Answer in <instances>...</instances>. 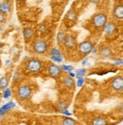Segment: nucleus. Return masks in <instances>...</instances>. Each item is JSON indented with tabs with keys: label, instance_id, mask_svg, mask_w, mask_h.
I'll use <instances>...</instances> for the list:
<instances>
[{
	"label": "nucleus",
	"instance_id": "39448f33",
	"mask_svg": "<svg viewBox=\"0 0 123 125\" xmlns=\"http://www.w3.org/2000/svg\"><path fill=\"white\" fill-rule=\"evenodd\" d=\"M48 45L43 40H37L34 44V50L38 54H43L46 52Z\"/></svg>",
	"mask_w": 123,
	"mask_h": 125
},
{
	"label": "nucleus",
	"instance_id": "7c9ffc66",
	"mask_svg": "<svg viewBox=\"0 0 123 125\" xmlns=\"http://www.w3.org/2000/svg\"><path fill=\"white\" fill-rule=\"evenodd\" d=\"M68 73H69V75H70L71 77H75V73H72L71 71H68Z\"/></svg>",
	"mask_w": 123,
	"mask_h": 125
},
{
	"label": "nucleus",
	"instance_id": "a878e982",
	"mask_svg": "<svg viewBox=\"0 0 123 125\" xmlns=\"http://www.w3.org/2000/svg\"><path fill=\"white\" fill-rule=\"evenodd\" d=\"M84 83V79L83 77L78 78V81H77V86H78V87H81V86H83Z\"/></svg>",
	"mask_w": 123,
	"mask_h": 125
},
{
	"label": "nucleus",
	"instance_id": "f8f14e48",
	"mask_svg": "<svg viewBox=\"0 0 123 125\" xmlns=\"http://www.w3.org/2000/svg\"><path fill=\"white\" fill-rule=\"evenodd\" d=\"M112 55V51L109 47H103L102 49H101L100 52V56L103 59H106V58H109Z\"/></svg>",
	"mask_w": 123,
	"mask_h": 125
},
{
	"label": "nucleus",
	"instance_id": "f03ea898",
	"mask_svg": "<svg viewBox=\"0 0 123 125\" xmlns=\"http://www.w3.org/2000/svg\"><path fill=\"white\" fill-rule=\"evenodd\" d=\"M27 68L32 73L39 72L42 68V62L37 58H32L27 62Z\"/></svg>",
	"mask_w": 123,
	"mask_h": 125
},
{
	"label": "nucleus",
	"instance_id": "2eb2a0df",
	"mask_svg": "<svg viewBox=\"0 0 123 125\" xmlns=\"http://www.w3.org/2000/svg\"><path fill=\"white\" fill-rule=\"evenodd\" d=\"M106 124H107L106 120L102 117H97L93 119L92 121V124L93 125H105Z\"/></svg>",
	"mask_w": 123,
	"mask_h": 125
},
{
	"label": "nucleus",
	"instance_id": "5701e85b",
	"mask_svg": "<svg viewBox=\"0 0 123 125\" xmlns=\"http://www.w3.org/2000/svg\"><path fill=\"white\" fill-rule=\"evenodd\" d=\"M61 68L66 71H71L74 69L73 66H71V65H62Z\"/></svg>",
	"mask_w": 123,
	"mask_h": 125
},
{
	"label": "nucleus",
	"instance_id": "6e6552de",
	"mask_svg": "<svg viewBox=\"0 0 123 125\" xmlns=\"http://www.w3.org/2000/svg\"><path fill=\"white\" fill-rule=\"evenodd\" d=\"M113 16L118 20H122L123 18V5L122 4L117 5L113 9Z\"/></svg>",
	"mask_w": 123,
	"mask_h": 125
},
{
	"label": "nucleus",
	"instance_id": "0eeeda50",
	"mask_svg": "<svg viewBox=\"0 0 123 125\" xmlns=\"http://www.w3.org/2000/svg\"><path fill=\"white\" fill-rule=\"evenodd\" d=\"M48 72L51 77H57L60 76L62 71H61V68L59 67L58 65H56L55 64H49L48 67Z\"/></svg>",
	"mask_w": 123,
	"mask_h": 125
},
{
	"label": "nucleus",
	"instance_id": "dca6fc26",
	"mask_svg": "<svg viewBox=\"0 0 123 125\" xmlns=\"http://www.w3.org/2000/svg\"><path fill=\"white\" fill-rule=\"evenodd\" d=\"M9 85V80L6 76H3L0 78V90H4Z\"/></svg>",
	"mask_w": 123,
	"mask_h": 125
},
{
	"label": "nucleus",
	"instance_id": "412c9836",
	"mask_svg": "<svg viewBox=\"0 0 123 125\" xmlns=\"http://www.w3.org/2000/svg\"><path fill=\"white\" fill-rule=\"evenodd\" d=\"M11 90L9 89V88H5V90L3 93V98L7 99L11 96Z\"/></svg>",
	"mask_w": 123,
	"mask_h": 125
},
{
	"label": "nucleus",
	"instance_id": "9b49d317",
	"mask_svg": "<svg viewBox=\"0 0 123 125\" xmlns=\"http://www.w3.org/2000/svg\"><path fill=\"white\" fill-rule=\"evenodd\" d=\"M11 11V5L8 2H2L0 4V12L3 14H8Z\"/></svg>",
	"mask_w": 123,
	"mask_h": 125
},
{
	"label": "nucleus",
	"instance_id": "f704fd0d",
	"mask_svg": "<svg viewBox=\"0 0 123 125\" xmlns=\"http://www.w3.org/2000/svg\"><path fill=\"white\" fill-rule=\"evenodd\" d=\"M16 1H18V2H23V1H24V0H16Z\"/></svg>",
	"mask_w": 123,
	"mask_h": 125
},
{
	"label": "nucleus",
	"instance_id": "aec40b11",
	"mask_svg": "<svg viewBox=\"0 0 123 125\" xmlns=\"http://www.w3.org/2000/svg\"><path fill=\"white\" fill-rule=\"evenodd\" d=\"M68 108V105L66 104V102H60L59 105H58V108H59V111H63L65 109H67Z\"/></svg>",
	"mask_w": 123,
	"mask_h": 125
},
{
	"label": "nucleus",
	"instance_id": "423d86ee",
	"mask_svg": "<svg viewBox=\"0 0 123 125\" xmlns=\"http://www.w3.org/2000/svg\"><path fill=\"white\" fill-rule=\"evenodd\" d=\"M112 88L117 92H121L123 90V78L122 76L115 77L112 81Z\"/></svg>",
	"mask_w": 123,
	"mask_h": 125
},
{
	"label": "nucleus",
	"instance_id": "6ab92c4d",
	"mask_svg": "<svg viewBox=\"0 0 123 125\" xmlns=\"http://www.w3.org/2000/svg\"><path fill=\"white\" fill-rule=\"evenodd\" d=\"M76 124L77 122L74 119L71 118V117H66V118H64L62 121V124H65V125H74Z\"/></svg>",
	"mask_w": 123,
	"mask_h": 125
},
{
	"label": "nucleus",
	"instance_id": "f257e3e1",
	"mask_svg": "<svg viewBox=\"0 0 123 125\" xmlns=\"http://www.w3.org/2000/svg\"><path fill=\"white\" fill-rule=\"evenodd\" d=\"M92 23L93 26L101 28L104 27L106 24L107 23V16L104 13H97L92 18Z\"/></svg>",
	"mask_w": 123,
	"mask_h": 125
},
{
	"label": "nucleus",
	"instance_id": "c85d7f7f",
	"mask_svg": "<svg viewBox=\"0 0 123 125\" xmlns=\"http://www.w3.org/2000/svg\"><path fill=\"white\" fill-rule=\"evenodd\" d=\"M88 58H85L84 59V61L82 62V65H85L86 64H87V62H88Z\"/></svg>",
	"mask_w": 123,
	"mask_h": 125
},
{
	"label": "nucleus",
	"instance_id": "c756f323",
	"mask_svg": "<svg viewBox=\"0 0 123 125\" xmlns=\"http://www.w3.org/2000/svg\"><path fill=\"white\" fill-rule=\"evenodd\" d=\"M5 113H6V112H5V111H4V110H2V108H0V116L4 115Z\"/></svg>",
	"mask_w": 123,
	"mask_h": 125
},
{
	"label": "nucleus",
	"instance_id": "a211bd4d",
	"mask_svg": "<svg viewBox=\"0 0 123 125\" xmlns=\"http://www.w3.org/2000/svg\"><path fill=\"white\" fill-rule=\"evenodd\" d=\"M87 73V70L85 68H79L76 71V73H75V76L77 77V78H81V77H83L85 76Z\"/></svg>",
	"mask_w": 123,
	"mask_h": 125
},
{
	"label": "nucleus",
	"instance_id": "f3484780",
	"mask_svg": "<svg viewBox=\"0 0 123 125\" xmlns=\"http://www.w3.org/2000/svg\"><path fill=\"white\" fill-rule=\"evenodd\" d=\"M14 106H15V103H14V102H8V103H6L5 105H2V107L1 108L2 110H4V111L7 112V111H9V110L14 108Z\"/></svg>",
	"mask_w": 123,
	"mask_h": 125
},
{
	"label": "nucleus",
	"instance_id": "7ed1b4c3",
	"mask_svg": "<svg viewBox=\"0 0 123 125\" xmlns=\"http://www.w3.org/2000/svg\"><path fill=\"white\" fill-rule=\"evenodd\" d=\"M32 93L31 88L27 85L21 86L18 90V95L21 99H27Z\"/></svg>",
	"mask_w": 123,
	"mask_h": 125
},
{
	"label": "nucleus",
	"instance_id": "473e14b6",
	"mask_svg": "<svg viewBox=\"0 0 123 125\" xmlns=\"http://www.w3.org/2000/svg\"><path fill=\"white\" fill-rule=\"evenodd\" d=\"M11 63V62H10V60H7L6 62H5V64H6V65H8L9 64H10Z\"/></svg>",
	"mask_w": 123,
	"mask_h": 125
},
{
	"label": "nucleus",
	"instance_id": "ddd939ff",
	"mask_svg": "<svg viewBox=\"0 0 123 125\" xmlns=\"http://www.w3.org/2000/svg\"><path fill=\"white\" fill-rule=\"evenodd\" d=\"M63 83H64L65 86H66V87H68V88H72L75 86V82L73 77H66L64 79Z\"/></svg>",
	"mask_w": 123,
	"mask_h": 125
},
{
	"label": "nucleus",
	"instance_id": "72a5a7b5",
	"mask_svg": "<svg viewBox=\"0 0 123 125\" xmlns=\"http://www.w3.org/2000/svg\"><path fill=\"white\" fill-rule=\"evenodd\" d=\"M5 2H13L14 0H5Z\"/></svg>",
	"mask_w": 123,
	"mask_h": 125
},
{
	"label": "nucleus",
	"instance_id": "c9c22d12",
	"mask_svg": "<svg viewBox=\"0 0 123 125\" xmlns=\"http://www.w3.org/2000/svg\"><path fill=\"white\" fill-rule=\"evenodd\" d=\"M1 65H2V61L0 59V67H1Z\"/></svg>",
	"mask_w": 123,
	"mask_h": 125
},
{
	"label": "nucleus",
	"instance_id": "cd10ccee",
	"mask_svg": "<svg viewBox=\"0 0 123 125\" xmlns=\"http://www.w3.org/2000/svg\"><path fill=\"white\" fill-rule=\"evenodd\" d=\"M4 21H5V16H4V14L0 12V24L2 23Z\"/></svg>",
	"mask_w": 123,
	"mask_h": 125
},
{
	"label": "nucleus",
	"instance_id": "bb28decb",
	"mask_svg": "<svg viewBox=\"0 0 123 125\" xmlns=\"http://www.w3.org/2000/svg\"><path fill=\"white\" fill-rule=\"evenodd\" d=\"M62 113L64 114V115H67V116H69V115H71V113L70 112H68L67 109H65V110H63V111H62Z\"/></svg>",
	"mask_w": 123,
	"mask_h": 125
},
{
	"label": "nucleus",
	"instance_id": "1a4fd4ad",
	"mask_svg": "<svg viewBox=\"0 0 123 125\" xmlns=\"http://www.w3.org/2000/svg\"><path fill=\"white\" fill-rule=\"evenodd\" d=\"M115 30H116V27H115V24L112 22H109L106 23V25L104 26V31L106 34L107 35H111L115 33Z\"/></svg>",
	"mask_w": 123,
	"mask_h": 125
},
{
	"label": "nucleus",
	"instance_id": "b1692460",
	"mask_svg": "<svg viewBox=\"0 0 123 125\" xmlns=\"http://www.w3.org/2000/svg\"><path fill=\"white\" fill-rule=\"evenodd\" d=\"M65 37H66V35H65L64 33L62 32H59V33H58V36H57V39H58V41L59 42H63Z\"/></svg>",
	"mask_w": 123,
	"mask_h": 125
},
{
	"label": "nucleus",
	"instance_id": "2f4dec72",
	"mask_svg": "<svg viewBox=\"0 0 123 125\" xmlns=\"http://www.w3.org/2000/svg\"><path fill=\"white\" fill-rule=\"evenodd\" d=\"M119 64H122V59L117 60L116 63H115V65H119Z\"/></svg>",
	"mask_w": 123,
	"mask_h": 125
},
{
	"label": "nucleus",
	"instance_id": "4be33fe9",
	"mask_svg": "<svg viewBox=\"0 0 123 125\" xmlns=\"http://www.w3.org/2000/svg\"><path fill=\"white\" fill-rule=\"evenodd\" d=\"M51 59L56 62H58V63H60L62 62V55H52L51 56Z\"/></svg>",
	"mask_w": 123,
	"mask_h": 125
},
{
	"label": "nucleus",
	"instance_id": "9d476101",
	"mask_svg": "<svg viewBox=\"0 0 123 125\" xmlns=\"http://www.w3.org/2000/svg\"><path fill=\"white\" fill-rule=\"evenodd\" d=\"M65 46L68 48H71L75 46V39L71 36H66L63 40Z\"/></svg>",
	"mask_w": 123,
	"mask_h": 125
},
{
	"label": "nucleus",
	"instance_id": "4468645a",
	"mask_svg": "<svg viewBox=\"0 0 123 125\" xmlns=\"http://www.w3.org/2000/svg\"><path fill=\"white\" fill-rule=\"evenodd\" d=\"M23 36H24V38L25 40H31V37L33 36V31L29 27L24 28L23 31Z\"/></svg>",
	"mask_w": 123,
	"mask_h": 125
},
{
	"label": "nucleus",
	"instance_id": "20e7f679",
	"mask_svg": "<svg viewBox=\"0 0 123 125\" xmlns=\"http://www.w3.org/2000/svg\"><path fill=\"white\" fill-rule=\"evenodd\" d=\"M93 48V43L90 41L86 40L80 43L79 45V52L83 55H88L91 52V50Z\"/></svg>",
	"mask_w": 123,
	"mask_h": 125
},
{
	"label": "nucleus",
	"instance_id": "393cba45",
	"mask_svg": "<svg viewBox=\"0 0 123 125\" xmlns=\"http://www.w3.org/2000/svg\"><path fill=\"white\" fill-rule=\"evenodd\" d=\"M50 54L51 55H61L60 54V52L59 50H58L56 48H53L51 49V52H50Z\"/></svg>",
	"mask_w": 123,
	"mask_h": 125
},
{
	"label": "nucleus",
	"instance_id": "e433bc0d",
	"mask_svg": "<svg viewBox=\"0 0 123 125\" xmlns=\"http://www.w3.org/2000/svg\"><path fill=\"white\" fill-rule=\"evenodd\" d=\"M0 103H1V100H0Z\"/></svg>",
	"mask_w": 123,
	"mask_h": 125
}]
</instances>
